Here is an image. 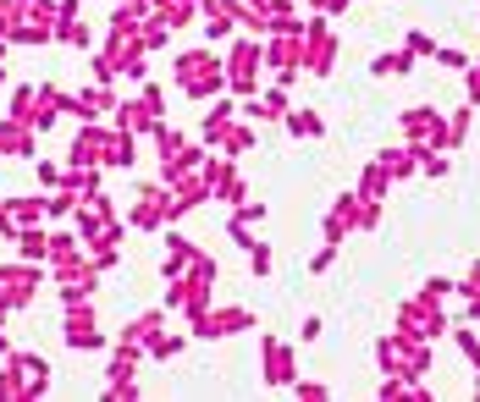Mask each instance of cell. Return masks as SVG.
<instances>
[{
	"instance_id": "cell-1",
	"label": "cell",
	"mask_w": 480,
	"mask_h": 402,
	"mask_svg": "<svg viewBox=\"0 0 480 402\" xmlns=\"http://www.w3.org/2000/svg\"><path fill=\"white\" fill-rule=\"evenodd\" d=\"M398 138L403 144H425V149H447V116H442V105H408L398 116Z\"/></svg>"
},
{
	"instance_id": "cell-2",
	"label": "cell",
	"mask_w": 480,
	"mask_h": 402,
	"mask_svg": "<svg viewBox=\"0 0 480 402\" xmlns=\"http://www.w3.org/2000/svg\"><path fill=\"white\" fill-rule=\"evenodd\" d=\"M447 325H453V320H447V314H442V304H431L425 292H414V297H403V304H398V331H408V337L436 342Z\"/></svg>"
},
{
	"instance_id": "cell-3",
	"label": "cell",
	"mask_w": 480,
	"mask_h": 402,
	"mask_svg": "<svg viewBox=\"0 0 480 402\" xmlns=\"http://www.w3.org/2000/svg\"><path fill=\"white\" fill-rule=\"evenodd\" d=\"M304 66H309L315 78H332V66H337V45H332L326 17H309L304 22Z\"/></svg>"
},
{
	"instance_id": "cell-4",
	"label": "cell",
	"mask_w": 480,
	"mask_h": 402,
	"mask_svg": "<svg viewBox=\"0 0 480 402\" xmlns=\"http://www.w3.org/2000/svg\"><path fill=\"white\" fill-rule=\"evenodd\" d=\"M392 348H398V375H403V381H425V375H431V342H425V337L392 331Z\"/></svg>"
},
{
	"instance_id": "cell-5",
	"label": "cell",
	"mask_w": 480,
	"mask_h": 402,
	"mask_svg": "<svg viewBox=\"0 0 480 402\" xmlns=\"http://www.w3.org/2000/svg\"><path fill=\"white\" fill-rule=\"evenodd\" d=\"M260 61H265V50L254 45V39H248V45H238V50H232V66H227L232 88H243V94H248V88H254V72H260Z\"/></svg>"
},
{
	"instance_id": "cell-6",
	"label": "cell",
	"mask_w": 480,
	"mask_h": 402,
	"mask_svg": "<svg viewBox=\"0 0 480 402\" xmlns=\"http://www.w3.org/2000/svg\"><path fill=\"white\" fill-rule=\"evenodd\" d=\"M260 364H265V381L271 386H293L299 375H293V353H287L282 342H271L265 337V348H260Z\"/></svg>"
},
{
	"instance_id": "cell-7",
	"label": "cell",
	"mask_w": 480,
	"mask_h": 402,
	"mask_svg": "<svg viewBox=\"0 0 480 402\" xmlns=\"http://www.w3.org/2000/svg\"><path fill=\"white\" fill-rule=\"evenodd\" d=\"M420 149H425V144H398V149H381L375 160L392 172V182H403V177H414V172H420Z\"/></svg>"
},
{
	"instance_id": "cell-8",
	"label": "cell",
	"mask_w": 480,
	"mask_h": 402,
	"mask_svg": "<svg viewBox=\"0 0 480 402\" xmlns=\"http://www.w3.org/2000/svg\"><path fill=\"white\" fill-rule=\"evenodd\" d=\"M243 325H254L248 309H221V314H205L199 320V337H232V331H243Z\"/></svg>"
},
{
	"instance_id": "cell-9",
	"label": "cell",
	"mask_w": 480,
	"mask_h": 402,
	"mask_svg": "<svg viewBox=\"0 0 480 402\" xmlns=\"http://www.w3.org/2000/svg\"><path fill=\"white\" fill-rule=\"evenodd\" d=\"M414 61H420V55H408V50L398 45V50H381V55L370 61V72H375V78H408Z\"/></svg>"
},
{
	"instance_id": "cell-10",
	"label": "cell",
	"mask_w": 480,
	"mask_h": 402,
	"mask_svg": "<svg viewBox=\"0 0 480 402\" xmlns=\"http://www.w3.org/2000/svg\"><path fill=\"white\" fill-rule=\"evenodd\" d=\"M387 193H392V172L381 160H370L365 177H359V198H387Z\"/></svg>"
},
{
	"instance_id": "cell-11",
	"label": "cell",
	"mask_w": 480,
	"mask_h": 402,
	"mask_svg": "<svg viewBox=\"0 0 480 402\" xmlns=\"http://www.w3.org/2000/svg\"><path fill=\"white\" fill-rule=\"evenodd\" d=\"M254 121H282L287 116V94L282 88H271V94H260V99H254V105H243Z\"/></svg>"
},
{
	"instance_id": "cell-12",
	"label": "cell",
	"mask_w": 480,
	"mask_h": 402,
	"mask_svg": "<svg viewBox=\"0 0 480 402\" xmlns=\"http://www.w3.org/2000/svg\"><path fill=\"white\" fill-rule=\"evenodd\" d=\"M282 121H287V132H293V138H320V132H326V121H320L315 111H287Z\"/></svg>"
},
{
	"instance_id": "cell-13",
	"label": "cell",
	"mask_w": 480,
	"mask_h": 402,
	"mask_svg": "<svg viewBox=\"0 0 480 402\" xmlns=\"http://www.w3.org/2000/svg\"><path fill=\"white\" fill-rule=\"evenodd\" d=\"M469 127H475V105H459L453 116H447V149H464Z\"/></svg>"
},
{
	"instance_id": "cell-14",
	"label": "cell",
	"mask_w": 480,
	"mask_h": 402,
	"mask_svg": "<svg viewBox=\"0 0 480 402\" xmlns=\"http://www.w3.org/2000/svg\"><path fill=\"white\" fill-rule=\"evenodd\" d=\"M67 342H72V348H100V331H94L88 314H72V320H67Z\"/></svg>"
},
{
	"instance_id": "cell-15",
	"label": "cell",
	"mask_w": 480,
	"mask_h": 402,
	"mask_svg": "<svg viewBox=\"0 0 480 402\" xmlns=\"http://www.w3.org/2000/svg\"><path fill=\"white\" fill-rule=\"evenodd\" d=\"M431 61L442 66V72H464V66H469V55H464L459 45H436V50H431Z\"/></svg>"
},
{
	"instance_id": "cell-16",
	"label": "cell",
	"mask_w": 480,
	"mask_h": 402,
	"mask_svg": "<svg viewBox=\"0 0 480 402\" xmlns=\"http://www.w3.org/2000/svg\"><path fill=\"white\" fill-rule=\"evenodd\" d=\"M354 226L359 231H375L381 226V198H359V205H354Z\"/></svg>"
},
{
	"instance_id": "cell-17",
	"label": "cell",
	"mask_w": 480,
	"mask_h": 402,
	"mask_svg": "<svg viewBox=\"0 0 480 402\" xmlns=\"http://www.w3.org/2000/svg\"><path fill=\"white\" fill-rule=\"evenodd\" d=\"M215 144H221V149H227V155H243V149L254 144V132H248V127H227V132H221V138H215Z\"/></svg>"
},
{
	"instance_id": "cell-18",
	"label": "cell",
	"mask_w": 480,
	"mask_h": 402,
	"mask_svg": "<svg viewBox=\"0 0 480 402\" xmlns=\"http://www.w3.org/2000/svg\"><path fill=\"white\" fill-rule=\"evenodd\" d=\"M375 370H381V375H398V348H392V337L375 342Z\"/></svg>"
},
{
	"instance_id": "cell-19",
	"label": "cell",
	"mask_w": 480,
	"mask_h": 402,
	"mask_svg": "<svg viewBox=\"0 0 480 402\" xmlns=\"http://www.w3.org/2000/svg\"><path fill=\"white\" fill-rule=\"evenodd\" d=\"M0 155H28V132L22 127H0Z\"/></svg>"
},
{
	"instance_id": "cell-20",
	"label": "cell",
	"mask_w": 480,
	"mask_h": 402,
	"mask_svg": "<svg viewBox=\"0 0 480 402\" xmlns=\"http://www.w3.org/2000/svg\"><path fill=\"white\" fill-rule=\"evenodd\" d=\"M420 172H425V177H447V172H453V160L436 155V149H420Z\"/></svg>"
},
{
	"instance_id": "cell-21",
	"label": "cell",
	"mask_w": 480,
	"mask_h": 402,
	"mask_svg": "<svg viewBox=\"0 0 480 402\" xmlns=\"http://www.w3.org/2000/svg\"><path fill=\"white\" fill-rule=\"evenodd\" d=\"M420 292L431 297V304H442V297H453V292H459V281H447V276H431V281H425Z\"/></svg>"
},
{
	"instance_id": "cell-22",
	"label": "cell",
	"mask_w": 480,
	"mask_h": 402,
	"mask_svg": "<svg viewBox=\"0 0 480 402\" xmlns=\"http://www.w3.org/2000/svg\"><path fill=\"white\" fill-rule=\"evenodd\" d=\"M403 50H408V55H425V61H431V50H436V39H431V33H420V28H414V33H408V39H403Z\"/></svg>"
},
{
	"instance_id": "cell-23",
	"label": "cell",
	"mask_w": 480,
	"mask_h": 402,
	"mask_svg": "<svg viewBox=\"0 0 480 402\" xmlns=\"http://www.w3.org/2000/svg\"><path fill=\"white\" fill-rule=\"evenodd\" d=\"M248 259H254V276H271V248L265 243H248Z\"/></svg>"
},
{
	"instance_id": "cell-24",
	"label": "cell",
	"mask_w": 480,
	"mask_h": 402,
	"mask_svg": "<svg viewBox=\"0 0 480 402\" xmlns=\"http://www.w3.org/2000/svg\"><path fill=\"white\" fill-rule=\"evenodd\" d=\"M459 292H464V297H480V259H475V264H469V276H464V281H459Z\"/></svg>"
},
{
	"instance_id": "cell-25",
	"label": "cell",
	"mask_w": 480,
	"mask_h": 402,
	"mask_svg": "<svg viewBox=\"0 0 480 402\" xmlns=\"http://www.w3.org/2000/svg\"><path fill=\"white\" fill-rule=\"evenodd\" d=\"M293 391H299V397H309V402L326 397V386H320V381H293Z\"/></svg>"
},
{
	"instance_id": "cell-26",
	"label": "cell",
	"mask_w": 480,
	"mask_h": 402,
	"mask_svg": "<svg viewBox=\"0 0 480 402\" xmlns=\"http://www.w3.org/2000/svg\"><path fill=\"white\" fill-rule=\"evenodd\" d=\"M332 259H337V248H332V243H326V248H320V254H315V259H309V271H326V264H332Z\"/></svg>"
},
{
	"instance_id": "cell-27",
	"label": "cell",
	"mask_w": 480,
	"mask_h": 402,
	"mask_svg": "<svg viewBox=\"0 0 480 402\" xmlns=\"http://www.w3.org/2000/svg\"><path fill=\"white\" fill-rule=\"evenodd\" d=\"M459 320H464V325H480V297H469V309H464Z\"/></svg>"
},
{
	"instance_id": "cell-28",
	"label": "cell",
	"mask_w": 480,
	"mask_h": 402,
	"mask_svg": "<svg viewBox=\"0 0 480 402\" xmlns=\"http://www.w3.org/2000/svg\"><path fill=\"white\" fill-rule=\"evenodd\" d=\"M464 94H469V105H480V83H464Z\"/></svg>"
},
{
	"instance_id": "cell-29",
	"label": "cell",
	"mask_w": 480,
	"mask_h": 402,
	"mask_svg": "<svg viewBox=\"0 0 480 402\" xmlns=\"http://www.w3.org/2000/svg\"><path fill=\"white\" fill-rule=\"evenodd\" d=\"M469 397H475V402H480V370H475V386H469Z\"/></svg>"
},
{
	"instance_id": "cell-30",
	"label": "cell",
	"mask_w": 480,
	"mask_h": 402,
	"mask_svg": "<svg viewBox=\"0 0 480 402\" xmlns=\"http://www.w3.org/2000/svg\"><path fill=\"white\" fill-rule=\"evenodd\" d=\"M248 6H260V12H265V6H271V0H248Z\"/></svg>"
}]
</instances>
